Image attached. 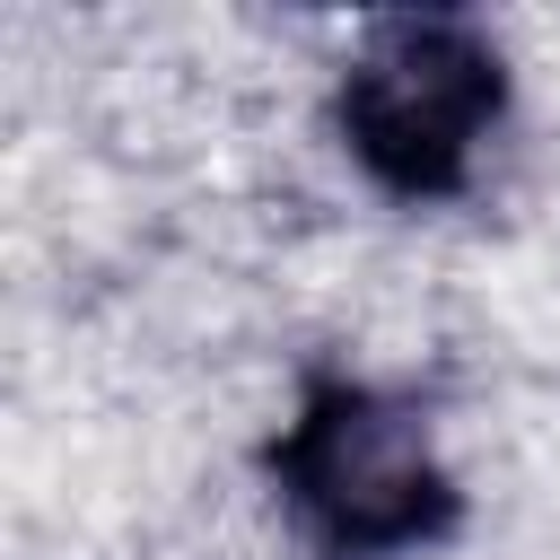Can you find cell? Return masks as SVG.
I'll list each match as a JSON object with an SVG mask.
<instances>
[{
	"instance_id": "1",
	"label": "cell",
	"mask_w": 560,
	"mask_h": 560,
	"mask_svg": "<svg viewBox=\"0 0 560 560\" xmlns=\"http://www.w3.org/2000/svg\"><path fill=\"white\" fill-rule=\"evenodd\" d=\"M262 481L315 560H420L464 534V481L429 411L376 376H306Z\"/></svg>"
},
{
	"instance_id": "2",
	"label": "cell",
	"mask_w": 560,
	"mask_h": 560,
	"mask_svg": "<svg viewBox=\"0 0 560 560\" xmlns=\"http://www.w3.org/2000/svg\"><path fill=\"white\" fill-rule=\"evenodd\" d=\"M508 52L464 9L368 18L332 79V140L385 201H455L481 175V149L508 122Z\"/></svg>"
}]
</instances>
